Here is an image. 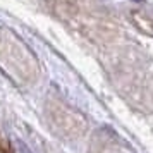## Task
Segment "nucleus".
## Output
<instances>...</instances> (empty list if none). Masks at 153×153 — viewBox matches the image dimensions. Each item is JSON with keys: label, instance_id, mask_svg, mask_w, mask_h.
<instances>
[{"label": "nucleus", "instance_id": "1", "mask_svg": "<svg viewBox=\"0 0 153 153\" xmlns=\"http://www.w3.org/2000/svg\"><path fill=\"white\" fill-rule=\"evenodd\" d=\"M138 2H141V0H138Z\"/></svg>", "mask_w": 153, "mask_h": 153}]
</instances>
